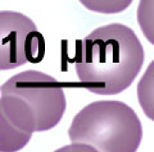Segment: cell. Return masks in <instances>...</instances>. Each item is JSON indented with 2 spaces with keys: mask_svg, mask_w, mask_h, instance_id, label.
<instances>
[{
  "mask_svg": "<svg viewBox=\"0 0 154 152\" xmlns=\"http://www.w3.org/2000/svg\"><path fill=\"white\" fill-rule=\"evenodd\" d=\"M144 49L130 27L112 23L77 41L75 68L81 86L98 95H116L134 82Z\"/></svg>",
  "mask_w": 154,
  "mask_h": 152,
  "instance_id": "cell-1",
  "label": "cell"
},
{
  "mask_svg": "<svg viewBox=\"0 0 154 152\" xmlns=\"http://www.w3.org/2000/svg\"><path fill=\"white\" fill-rule=\"evenodd\" d=\"M0 93L8 120L27 133L54 128L66 110V96L59 82L38 70L13 75L2 84Z\"/></svg>",
  "mask_w": 154,
  "mask_h": 152,
  "instance_id": "cell-2",
  "label": "cell"
},
{
  "mask_svg": "<svg viewBox=\"0 0 154 152\" xmlns=\"http://www.w3.org/2000/svg\"><path fill=\"white\" fill-rule=\"evenodd\" d=\"M72 143L94 147L99 152H136L143 128L131 107L122 101H95L73 118L68 130Z\"/></svg>",
  "mask_w": 154,
  "mask_h": 152,
  "instance_id": "cell-3",
  "label": "cell"
},
{
  "mask_svg": "<svg viewBox=\"0 0 154 152\" xmlns=\"http://www.w3.org/2000/svg\"><path fill=\"white\" fill-rule=\"evenodd\" d=\"M44 54V39L25 14L0 12V70L37 61Z\"/></svg>",
  "mask_w": 154,
  "mask_h": 152,
  "instance_id": "cell-4",
  "label": "cell"
},
{
  "mask_svg": "<svg viewBox=\"0 0 154 152\" xmlns=\"http://www.w3.org/2000/svg\"><path fill=\"white\" fill-rule=\"evenodd\" d=\"M32 133L16 128L5 116L0 104V152H17L31 139Z\"/></svg>",
  "mask_w": 154,
  "mask_h": 152,
  "instance_id": "cell-5",
  "label": "cell"
},
{
  "mask_svg": "<svg viewBox=\"0 0 154 152\" xmlns=\"http://www.w3.org/2000/svg\"><path fill=\"white\" fill-rule=\"evenodd\" d=\"M137 98L144 114L154 121V60L139 80Z\"/></svg>",
  "mask_w": 154,
  "mask_h": 152,
  "instance_id": "cell-6",
  "label": "cell"
},
{
  "mask_svg": "<svg viewBox=\"0 0 154 152\" xmlns=\"http://www.w3.org/2000/svg\"><path fill=\"white\" fill-rule=\"evenodd\" d=\"M137 22L146 40L154 45V1H140L137 7Z\"/></svg>",
  "mask_w": 154,
  "mask_h": 152,
  "instance_id": "cell-7",
  "label": "cell"
},
{
  "mask_svg": "<svg viewBox=\"0 0 154 152\" xmlns=\"http://www.w3.org/2000/svg\"><path fill=\"white\" fill-rule=\"evenodd\" d=\"M82 4L91 10H98L102 13H116L123 10L131 4V1H82Z\"/></svg>",
  "mask_w": 154,
  "mask_h": 152,
  "instance_id": "cell-8",
  "label": "cell"
},
{
  "mask_svg": "<svg viewBox=\"0 0 154 152\" xmlns=\"http://www.w3.org/2000/svg\"><path fill=\"white\" fill-rule=\"evenodd\" d=\"M54 152H99L96 151L94 147L88 146V145H82V143H72L68 146H64L62 148H58Z\"/></svg>",
  "mask_w": 154,
  "mask_h": 152,
  "instance_id": "cell-9",
  "label": "cell"
}]
</instances>
